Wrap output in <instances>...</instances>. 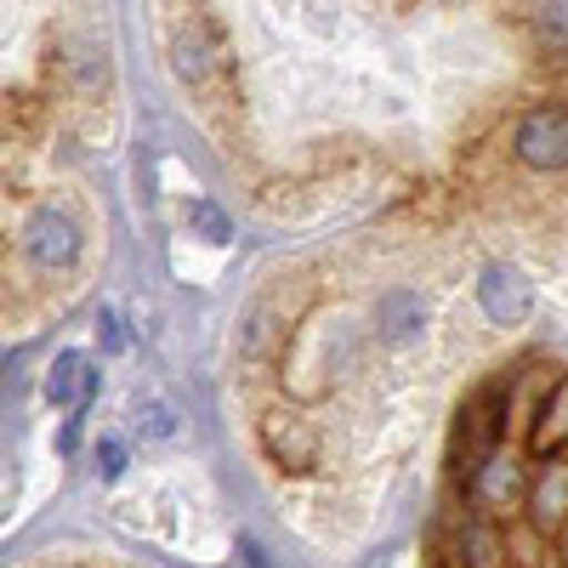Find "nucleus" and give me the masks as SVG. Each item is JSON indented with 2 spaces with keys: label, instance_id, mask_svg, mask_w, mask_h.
Masks as SVG:
<instances>
[{
  "label": "nucleus",
  "instance_id": "obj_12",
  "mask_svg": "<svg viewBox=\"0 0 568 568\" xmlns=\"http://www.w3.org/2000/svg\"><path fill=\"white\" fill-rule=\"evenodd\" d=\"M278 342H284V329H278V313H273V307H256V313L240 324V358H251V364L273 358Z\"/></svg>",
  "mask_w": 568,
  "mask_h": 568
},
{
  "label": "nucleus",
  "instance_id": "obj_13",
  "mask_svg": "<svg viewBox=\"0 0 568 568\" xmlns=\"http://www.w3.org/2000/svg\"><path fill=\"white\" fill-rule=\"evenodd\" d=\"M535 34L562 52V45H568V7H540L535 12Z\"/></svg>",
  "mask_w": 568,
  "mask_h": 568
},
{
  "label": "nucleus",
  "instance_id": "obj_11",
  "mask_svg": "<svg viewBox=\"0 0 568 568\" xmlns=\"http://www.w3.org/2000/svg\"><path fill=\"white\" fill-rule=\"evenodd\" d=\"M460 562L466 568H506V540H500V529L489 524V517L460 529Z\"/></svg>",
  "mask_w": 568,
  "mask_h": 568
},
{
  "label": "nucleus",
  "instance_id": "obj_14",
  "mask_svg": "<svg viewBox=\"0 0 568 568\" xmlns=\"http://www.w3.org/2000/svg\"><path fill=\"white\" fill-rule=\"evenodd\" d=\"M187 216H194V227L205 233V240H216V245L227 240V216H222V211H216L211 200H200V205H194V211H187Z\"/></svg>",
  "mask_w": 568,
  "mask_h": 568
},
{
  "label": "nucleus",
  "instance_id": "obj_15",
  "mask_svg": "<svg viewBox=\"0 0 568 568\" xmlns=\"http://www.w3.org/2000/svg\"><path fill=\"white\" fill-rule=\"evenodd\" d=\"M136 426H142V433H149V438H171V433H176V420H171V409H165V404L142 409V415H136Z\"/></svg>",
  "mask_w": 568,
  "mask_h": 568
},
{
  "label": "nucleus",
  "instance_id": "obj_3",
  "mask_svg": "<svg viewBox=\"0 0 568 568\" xmlns=\"http://www.w3.org/2000/svg\"><path fill=\"white\" fill-rule=\"evenodd\" d=\"M23 256H29L40 273L74 267V256H80V227H74L58 205H40V211L23 222Z\"/></svg>",
  "mask_w": 568,
  "mask_h": 568
},
{
  "label": "nucleus",
  "instance_id": "obj_1",
  "mask_svg": "<svg viewBox=\"0 0 568 568\" xmlns=\"http://www.w3.org/2000/svg\"><path fill=\"white\" fill-rule=\"evenodd\" d=\"M511 149L529 171H562L568 165V103L529 109L524 125H517V136H511Z\"/></svg>",
  "mask_w": 568,
  "mask_h": 568
},
{
  "label": "nucleus",
  "instance_id": "obj_17",
  "mask_svg": "<svg viewBox=\"0 0 568 568\" xmlns=\"http://www.w3.org/2000/svg\"><path fill=\"white\" fill-rule=\"evenodd\" d=\"M98 336H103V347H109V353H120V347H125V329H120L114 307H103V313H98Z\"/></svg>",
  "mask_w": 568,
  "mask_h": 568
},
{
  "label": "nucleus",
  "instance_id": "obj_4",
  "mask_svg": "<svg viewBox=\"0 0 568 568\" xmlns=\"http://www.w3.org/2000/svg\"><path fill=\"white\" fill-rule=\"evenodd\" d=\"M478 307H484L489 324L511 329V324H524V318H529L535 291H529V278L517 273L511 262H489V267L478 273Z\"/></svg>",
  "mask_w": 568,
  "mask_h": 568
},
{
  "label": "nucleus",
  "instance_id": "obj_16",
  "mask_svg": "<svg viewBox=\"0 0 568 568\" xmlns=\"http://www.w3.org/2000/svg\"><path fill=\"white\" fill-rule=\"evenodd\" d=\"M98 471H103V478H120V471H125V444L120 438H103L98 444Z\"/></svg>",
  "mask_w": 568,
  "mask_h": 568
},
{
  "label": "nucleus",
  "instance_id": "obj_6",
  "mask_svg": "<svg viewBox=\"0 0 568 568\" xmlns=\"http://www.w3.org/2000/svg\"><path fill=\"white\" fill-rule=\"evenodd\" d=\"M222 40H216V29L205 23V18H194V23H182L176 29V40H171V69L187 80V85H205L216 69H222Z\"/></svg>",
  "mask_w": 568,
  "mask_h": 568
},
{
  "label": "nucleus",
  "instance_id": "obj_9",
  "mask_svg": "<svg viewBox=\"0 0 568 568\" xmlns=\"http://www.w3.org/2000/svg\"><path fill=\"white\" fill-rule=\"evenodd\" d=\"M91 393H98V375H91V358L85 353H58V364L45 369V398L52 404H74L85 409Z\"/></svg>",
  "mask_w": 568,
  "mask_h": 568
},
{
  "label": "nucleus",
  "instance_id": "obj_10",
  "mask_svg": "<svg viewBox=\"0 0 568 568\" xmlns=\"http://www.w3.org/2000/svg\"><path fill=\"white\" fill-rule=\"evenodd\" d=\"M375 324H382L387 342H409V336H420V324H426V302L415 291H387L382 302H375Z\"/></svg>",
  "mask_w": 568,
  "mask_h": 568
},
{
  "label": "nucleus",
  "instance_id": "obj_5",
  "mask_svg": "<svg viewBox=\"0 0 568 568\" xmlns=\"http://www.w3.org/2000/svg\"><path fill=\"white\" fill-rule=\"evenodd\" d=\"M262 444L278 466H291V471H307L318 460V433L296 415V409H273L262 415Z\"/></svg>",
  "mask_w": 568,
  "mask_h": 568
},
{
  "label": "nucleus",
  "instance_id": "obj_2",
  "mask_svg": "<svg viewBox=\"0 0 568 568\" xmlns=\"http://www.w3.org/2000/svg\"><path fill=\"white\" fill-rule=\"evenodd\" d=\"M466 495H471V506H478V517L495 524V517H511L517 506H529V478L511 455H489L478 471H471Z\"/></svg>",
  "mask_w": 568,
  "mask_h": 568
},
{
  "label": "nucleus",
  "instance_id": "obj_8",
  "mask_svg": "<svg viewBox=\"0 0 568 568\" xmlns=\"http://www.w3.org/2000/svg\"><path fill=\"white\" fill-rule=\"evenodd\" d=\"M562 444H568V375H557L551 393H546V404H540L535 420H529V455L557 460Z\"/></svg>",
  "mask_w": 568,
  "mask_h": 568
},
{
  "label": "nucleus",
  "instance_id": "obj_7",
  "mask_svg": "<svg viewBox=\"0 0 568 568\" xmlns=\"http://www.w3.org/2000/svg\"><path fill=\"white\" fill-rule=\"evenodd\" d=\"M529 529L546 540L568 529V460H546V471L529 484Z\"/></svg>",
  "mask_w": 568,
  "mask_h": 568
}]
</instances>
